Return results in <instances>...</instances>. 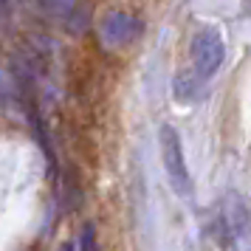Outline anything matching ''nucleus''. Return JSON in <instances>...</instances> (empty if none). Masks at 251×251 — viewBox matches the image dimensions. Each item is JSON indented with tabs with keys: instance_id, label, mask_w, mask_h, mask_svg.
Wrapping results in <instances>:
<instances>
[{
	"instance_id": "f257e3e1",
	"label": "nucleus",
	"mask_w": 251,
	"mask_h": 251,
	"mask_svg": "<svg viewBox=\"0 0 251 251\" xmlns=\"http://www.w3.org/2000/svg\"><path fill=\"white\" fill-rule=\"evenodd\" d=\"M158 147H161V161H164V170H167L170 186L178 195H192V175H189V167H186L181 133H178L172 125H161Z\"/></svg>"
},
{
	"instance_id": "f03ea898",
	"label": "nucleus",
	"mask_w": 251,
	"mask_h": 251,
	"mask_svg": "<svg viewBox=\"0 0 251 251\" xmlns=\"http://www.w3.org/2000/svg\"><path fill=\"white\" fill-rule=\"evenodd\" d=\"M223 57H226V46H223L220 31L212 28V25L198 28L195 37H192V46H189V59H192L195 79H209V76H215L217 68L223 65Z\"/></svg>"
},
{
	"instance_id": "7ed1b4c3",
	"label": "nucleus",
	"mask_w": 251,
	"mask_h": 251,
	"mask_svg": "<svg viewBox=\"0 0 251 251\" xmlns=\"http://www.w3.org/2000/svg\"><path fill=\"white\" fill-rule=\"evenodd\" d=\"M223 212L228 217V226L234 231V240H237V251H251V212L249 203L240 198L237 192H228L223 201Z\"/></svg>"
},
{
	"instance_id": "20e7f679",
	"label": "nucleus",
	"mask_w": 251,
	"mask_h": 251,
	"mask_svg": "<svg viewBox=\"0 0 251 251\" xmlns=\"http://www.w3.org/2000/svg\"><path fill=\"white\" fill-rule=\"evenodd\" d=\"M136 34H138V23L130 17V14H107V17H104L102 37L107 40V43L122 46V43H130Z\"/></svg>"
},
{
	"instance_id": "39448f33",
	"label": "nucleus",
	"mask_w": 251,
	"mask_h": 251,
	"mask_svg": "<svg viewBox=\"0 0 251 251\" xmlns=\"http://www.w3.org/2000/svg\"><path fill=\"white\" fill-rule=\"evenodd\" d=\"M82 251H99V243H96V231H93V226L88 223V226L82 228Z\"/></svg>"
},
{
	"instance_id": "423d86ee",
	"label": "nucleus",
	"mask_w": 251,
	"mask_h": 251,
	"mask_svg": "<svg viewBox=\"0 0 251 251\" xmlns=\"http://www.w3.org/2000/svg\"><path fill=\"white\" fill-rule=\"evenodd\" d=\"M59 251H74V246H62V249H59Z\"/></svg>"
},
{
	"instance_id": "0eeeda50",
	"label": "nucleus",
	"mask_w": 251,
	"mask_h": 251,
	"mask_svg": "<svg viewBox=\"0 0 251 251\" xmlns=\"http://www.w3.org/2000/svg\"><path fill=\"white\" fill-rule=\"evenodd\" d=\"M249 14H251V6H249Z\"/></svg>"
}]
</instances>
